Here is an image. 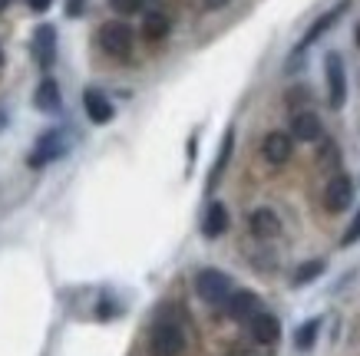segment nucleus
I'll return each instance as SVG.
<instances>
[{
	"label": "nucleus",
	"mask_w": 360,
	"mask_h": 356,
	"mask_svg": "<svg viewBox=\"0 0 360 356\" xmlns=\"http://www.w3.org/2000/svg\"><path fill=\"white\" fill-rule=\"evenodd\" d=\"M149 343H153L155 356H179L186 350V334H182L179 324H155Z\"/></svg>",
	"instance_id": "obj_4"
},
{
	"label": "nucleus",
	"mask_w": 360,
	"mask_h": 356,
	"mask_svg": "<svg viewBox=\"0 0 360 356\" xmlns=\"http://www.w3.org/2000/svg\"><path fill=\"white\" fill-rule=\"evenodd\" d=\"M33 56H37V63L40 70H50L56 60V30L50 23H40L37 30H33Z\"/></svg>",
	"instance_id": "obj_8"
},
{
	"label": "nucleus",
	"mask_w": 360,
	"mask_h": 356,
	"mask_svg": "<svg viewBox=\"0 0 360 356\" xmlns=\"http://www.w3.org/2000/svg\"><path fill=\"white\" fill-rule=\"evenodd\" d=\"M83 109H86V116L89 122H96V126H106L112 119V103L99 89H86L83 93Z\"/></svg>",
	"instance_id": "obj_12"
},
{
	"label": "nucleus",
	"mask_w": 360,
	"mask_h": 356,
	"mask_svg": "<svg viewBox=\"0 0 360 356\" xmlns=\"http://www.w3.org/2000/svg\"><path fill=\"white\" fill-rule=\"evenodd\" d=\"M291 152H295V142H291V136H288V132H268V136L262 139L264 162L284 165L288 159H291Z\"/></svg>",
	"instance_id": "obj_9"
},
{
	"label": "nucleus",
	"mask_w": 360,
	"mask_h": 356,
	"mask_svg": "<svg viewBox=\"0 0 360 356\" xmlns=\"http://www.w3.org/2000/svg\"><path fill=\"white\" fill-rule=\"evenodd\" d=\"M63 155H66V136L63 132H56V129H50L46 136H40V142H37L33 155L27 159V165H30V169H44L46 162L63 159Z\"/></svg>",
	"instance_id": "obj_7"
},
{
	"label": "nucleus",
	"mask_w": 360,
	"mask_h": 356,
	"mask_svg": "<svg viewBox=\"0 0 360 356\" xmlns=\"http://www.w3.org/2000/svg\"><path fill=\"white\" fill-rule=\"evenodd\" d=\"M350 205H354V182H350V175L338 172L324 188V208L330 215H338V211H347Z\"/></svg>",
	"instance_id": "obj_6"
},
{
	"label": "nucleus",
	"mask_w": 360,
	"mask_h": 356,
	"mask_svg": "<svg viewBox=\"0 0 360 356\" xmlns=\"http://www.w3.org/2000/svg\"><path fill=\"white\" fill-rule=\"evenodd\" d=\"M33 106L40 109V112H56V109H60V86H56V79H44V83L37 86Z\"/></svg>",
	"instance_id": "obj_16"
},
{
	"label": "nucleus",
	"mask_w": 360,
	"mask_h": 356,
	"mask_svg": "<svg viewBox=\"0 0 360 356\" xmlns=\"http://www.w3.org/2000/svg\"><path fill=\"white\" fill-rule=\"evenodd\" d=\"M291 136H295L297 142H317L324 136L321 119H317L314 112H295V119H291Z\"/></svg>",
	"instance_id": "obj_13"
},
{
	"label": "nucleus",
	"mask_w": 360,
	"mask_h": 356,
	"mask_svg": "<svg viewBox=\"0 0 360 356\" xmlns=\"http://www.w3.org/2000/svg\"><path fill=\"white\" fill-rule=\"evenodd\" d=\"M229 231V208L221 202H212L205 208V218H202V235L205 237H221Z\"/></svg>",
	"instance_id": "obj_14"
},
{
	"label": "nucleus",
	"mask_w": 360,
	"mask_h": 356,
	"mask_svg": "<svg viewBox=\"0 0 360 356\" xmlns=\"http://www.w3.org/2000/svg\"><path fill=\"white\" fill-rule=\"evenodd\" d=\"M99 46H103L110 56H129V50H132L129 23H122V20L103 23V30H99Z\"/></svg>",
	"instance_id": "obj_3"
},
{
	"label": "nucleus",
	"mask_w": 360,
	"mask_h": 356,
	"mask_svg": "<svg viewBox=\"0 0 360 356\" xmlns=\"http://www.w3.org/2000/svg\"><path fill=\"white\" fill-rule=\"evenodd\" d=\"M110 7L116 13H139L142 0H110Z\"/></svg>",
	"instance_id": "obj_22"
},
{
	"label": "nucleus",
	"mask_w": 360,
	"mask_h": 356,
	"mask_svg": "<svg viewBox=\"0 0 360 356\" xmlns=\"http://www.w3.org/2000/svg\"><path fill=\"white\" fill-rule=\"evenodd\" d=\"M347 11H350V0H338V4H334V7H330L328 13H321V17H317V20L311 23V27H307L304 37H301V44H297V56L304 53V50H307L311 44H317V40H321V37H324V33H328L330 27H334V23H338Z\"/></svg>",
	"instance_id": "obj_5"
},
{
	"label": "nucleus",
	"mask_w": 360,
	"mask_h": 356,
	"mask_svg": "<svg viewBox=\"0 0 360 356\" xmlns=\"http://www.w3.org/2000/svg\"><path fill=\"white\" fill-rule=\"evenodd\" d=\"M83 11H86V0H70V4H66V13H70V17H79Z\"/></svg>",
	"instance_id": "obj_24"
},
{
	"label": "nucleus",
	"mask_w": 360,
	"mask_h": 356,
	"mask_svg": "<svg viewBox=\"0 0 360 356\" xmlns=\"http://www.w3.org/2000/svg\"><path fill=\"white\" fill-rule=\"evenodd\" d=\"M251 235L255 237H274L281 235V218L274 215L271 208H258L251 215Z\"/></svg>",
	"instance_id": "obj_15"
},
{
	"label": "nucleus",
	"mask_w": 360,
	"mask_h": 356,
	"mask_svg": "<svg viewBox=\"0 0 360 356\" xmlns=\"http://www.w3.org/2000/svg\"><path fill=\"white\" fill-rule=\"evenodd\" d=\"M321 162H324V165H338V145H334V142H328V145H324Z\"/></svg>",
	"instance_id": "obj_23"
},
{
	"label": "nucleus",
	"mask_w": 360,
	"mask_h": 356,
	"mask_svg": "<svg viewBox=\"0 0 360 356\" xmlns=\"http://www.w3.org/2000/svg\"><path fill=\"white\" fill-rule=\"evenodd\" d=\"M357 46H360V27H357Z\"/></svg>",
	"instance_id": "obj_29"
},
{
	"label": "nucleus",
	"mask_w": 360,
	"mask_h": 356,
	"mask_svg": "<svg viewBox=\"0 0 360 356\" xmlns=\"http://www.w3.org/2000/svg\"><path fill=\"white\" fill-rule=\"evenodd\" d=\"M231 149H235V129L225 132V142H221V149H219V162L212 165V175H208V192L221 182V172H225V165H229V159H231Z\"/></svg>",
	"instance_id": "obj_17"
},
{
	"label": "nucleus",
	"mask_w": 360,
	"mask_h": 356,
	"mask_svg": "<svg viewBox=\"0 0 360 356\" xmlns=\"http://www.w3.org/2000/svg\"><path fill=\"white\" fill-rule=\"evenodd\" d=\"M251 327V336H255V343L262 346H274L278 343V336H281V324H278V317L274 313H258V317H251L248 320Z\"/></svg>",
	"instance_id": "obj_10"
},
{
	"label": "nucleus",
	"mask_w": 360,
	"mask_h": 356,
	"mask_svg": "<svg viewBox=\"0 0 360 356\" xmlns=\"http://www.w3.org/2000/svg\"><path fill=\"white\" fill-rule=\"evenodd\" d=\"M202 4H205L208 11H219V7H225V4H229V0H202Z\"/></svg>",
	"instance_id": "obj_26"
},
{
	"label": "nucleus",
	"mask_w": 360,
	"mask_h": 356,
	"mask_svg": "<svg viewBox=\"0 0 360 356\" xmlns=\"http://www.w3.org/2000/svg\"><path fill=\"white\" fill-rule=\"evenodd\" d=\"M0 63H4V50H0Z\"/></svg>",
	"instance_id": "obj_30"
},
{
	"label": "nucleus",
	"mask_w": 360,
	"mask_h": 356,
	"mask_svg": "<svg viewBox=\"0 0 360 356\" xmlns=\"http://www.w3.org/2000/svg\"><path fill=\"white\" fill-rule=\"evenodd\" d=\"M317 334H321V317H311L307 324L297 327V334H295V346L297 350H311L317 340Z\"/></svg>",
	"instance_id": "obj_20"
},
{
	"label": "nucleus",
	"mask_w": 360,
	"mask_h": 356,
	"mask_svg": "<svg viewBox=\"0 0 360 356\" xmlns=\"http://www.w3.org/2000/svg\"><path fill=\"white\" fill-rule=\"evenodd\" d=\"M4 126H7V116H4V112H0V129H4Z\"/></svg>",
	"instance_id": "obj_28"
},
{
	"label": "nucleus",
	"mask_w": 360,
	"mask_h": 356,
	"mask_svg": "<svg viewBox=\"0 0 360 356\" xmlns=\"http://www.w3.org/2000/svg\"><path fill=\"white\" fill-rule=\"evenodd\" d=\"M169 17L165 13H146V20H142V37L146 40H162L165 33H169Z\"/></svg>",
	"instance_id": "obj_19"
},
{
	"label": "nucleus",
	"mask_w": 360,
	"mask_h": 356,
	"mask_svg": "<svg viewBox=\"0 0 360 356\" xmlns=\"http://www.w3.org/2000/svg\"><path fill=\"white\" fill-rule=\"evenodd\" d=\"M7 4H11V0H0V13L7 11Z\"/></svg>",
	"instance_id": "obj_27"
},
{
	"label": "nucleus",
	"mask_w": 360,
	"mask_h": 356,
	"mask_svg": "<svg viewBox=\"0 0 360 356\" xmlns=\"http://www.w3.org/2000/svg\"><path fill=\"white\" fill-rule=\"evenodd\" d=\"M324 268H328V264H324V261H321V258H314V261H304V264H297V270H295V274H291V284H295V287H304V284L317 281V277L324 274Z\"/></svg>",
	"instance_id": "obj_18"
},
{
	"label": "nucleus",
	"mask_w": 360,
	"mask_h": 356,
	"mask_svg": "<svg viewBox=\"0 0 360 356\" xmlns=\"http://www.w3.org/2000/svg\"><path fill=\"white\" fill-rule=\"evenodd\" d=\"M195 294L205 303H229V297L235 291H231L229 274H221V270H215V268H205L195 274Z\"/></svg>",
	"instance_id": "obj_1"
},
{
	"label": "nucleus",
	"mask_w": 360,
	"mask_h": 356,
	"mask_svg": "<svg viewBox=\"0 0 360 356\" xmlns=\"http://www.w3.org/2000/svg\"><path fill=\"white\" fill-rule=\"evenodd\" d=\"M27 4H30V11L44 13V11H50V4H53V0H27Z\"/></svg>",
	"instance_id": "obj_25"
},
{
	"label": "nucleus",
	"mask_w": 360,
	"mask_h": 356,
	"mask_svg": "<svg viewBox=\"0 0 360 356\" xmlns=\"http://www.w3.org/2000/svg\"><path fill=\"white\" fill-rule=\"evenodd\" d=\"M324 73H328V103L330 109H340L344 106V99H347V76H344V60L340 53L330 50L324 56Z\"/></svg>",
	"instance_id": "obj_2"
},
{
	"label": "nucleus",
	"mask_w": 360,
	"mask_h": 356,
	"mask_svg": "<svg viewBox=\"0 0 360 356\" xmlns=\"http://www.w3.org/2000/svg\"><path fill=\"white\" fill-rule=\"evenodd\" d=\"M225 307H229L231 320H251V317L262 313V301H258V294H251V291H235Z\"/></svg>",
	"instance_id": "obj_11"
},
{
	"label": "nucleus",
	"mask_w": 360,
	"mask_h": 356,
	"mask_svg": "<svg viewBox=\"0 0 360 356\" xmlns=\"http://www.w3.org/2000/svg\"><path fill=\"white\" fill-rule=\"evenodd\" d=\"M357 241H360V211L354 215V221H350L347 231H344V237H340V244H344V248H350V244H357Z\"/></svg>",
	"instance_id": "obj_21"
}]
</instances>
